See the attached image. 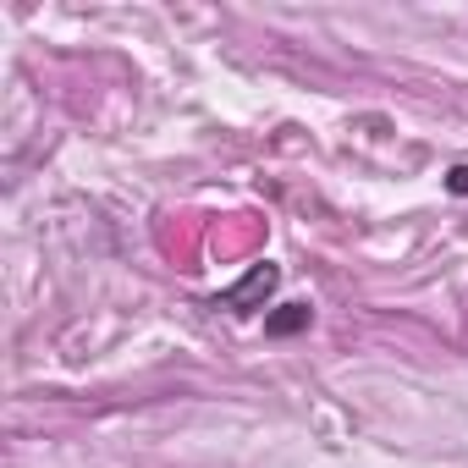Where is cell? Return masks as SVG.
Returning <instances> with one entry per match:
<instances>
[{
	"label": "cell",
	"mask_w": 468,
	"mask_h": 468,
	"mask_svg": "<svg viewBox=\"0 0 468 468\" xmlns=\"http://www.w3.org/2000/svg\"><path fill=\"white\" fill-rule=\"evenodd\" d=\"M282 287V265H254L238 287H226V292H215L209 298V309H226V314H254V309H265L271 303V292Z\"/></svg>",
	"instance_id": "6da1fadb"
},
{
	"label": "cell",
	"mask_w": 468,
	"mask_h": 468,
	"mask_svg": "<svg viewBox=\"0 0 468 468\" xmlns=\"http://www.w3.org/2000/svg\"><path fill=\"white\" fill-rule=\"evenodd\" d=\"M446 193L468 198V165H452V171H446Z\"/></svg>",
	"instance_id": "3957f363"
},
{
	"label": "cell",
	"mask_w": 468,
	"mask_h": 468,
	"mask_svg": "<svg viewBox=\"0 0 468 468\" xmlns=\"http://www.w3.org/2000/svg\"><path fill=\"white\" fill-rule=\"evenodd\" d=\"M309 320H314L309 303H282V309L265 320V331H271V336H292V331H309Z\"/></svg>",
	"instance_id": "7a4b0ae2"
}]
</instances>
